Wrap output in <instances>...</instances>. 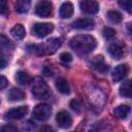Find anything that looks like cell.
Returning <instances> with one entry per match:
<instances>
[{"label":"cell","mask_w":132,"mask_h":132,"mask_svg":"<svg viewBox=\"0 0 132 132\" xmlns=\"http://www.w3.org/2000/svg\"><path fill=\"white\" fill-rule=\"evenodd\" d=\"M30 7V0H16L15 9L20 13L27 12Z\"/></svg>","instance_id":"cell-19"},{"label":"cell","mask_w":132,"mask_h":132,"mask_svg":"<svg viewBox=\"0 0 132 132\" xmlns=\"http://www.w3.org/2000/svg\"><path fill=\"white\" fill-rule=\"evenodd\" d=\"M10 34L12 35V37L16 40H21L25 37L26 35V30L23 27V25L21 24H16L14 27H12V29L10 30Z\"/></svg>","instance_id":"cell-15"},{"label":"cell","mask_w":132,"mask_h":132,"mask_svg":"<svg viewBox=\"0 0 132 132\" xmlns=\"http://www.w3.org/2000/svg\"><path fill=\"white\" fill-rule=\"evenodd\" d=\"M80 10L88 14L97 13L99 10V4L95 0H82L79 3Z\"/></svg>","instance_id":"cell-6"},{"label":"cell","mask_w":132,"mask_h":132,"mask_svg":"<svg viewBox=\"0 0 132 132\" xmlns=\"http://www.w3.org/2000/svg\"><path fill=\"white\" fill-rule=\"evenodd\" d=\"M8 85V80H7V78L5 77V76H1V90H3L6 86Z\"/></svg>","instance_id":"cell-29"},{"label":"cell","mask_w":132,"mask_h":132,"mask_svg":"<svg viewBox=\"0 0 132 132\" xmlns=\"http://www.w3.org/2000/svg\"><path fill=\"white\" fill-rule=\"evenodd\" d=\"M56 122H57V124H58V126L60 128L66 129V128H69L71 126L72 119H71V116L67 111L61 110L56 116Z\"/></svg>","instance_id":"cell-7"},{"label":"cell","mask_w":132,"mask_h":132,"mask_svg":"<svg viewBox=\"0 0 132 132\" xmlns=\"http://www.w3.org/2000/svg\"><path fill=\"white\" fill-rule=\"evenodd\" d=\"M60 60H61L63 63L67 64V63H69V62L72 61V56H71L69 53L64 52V53H62V54L60 55Z\"/></svg>","instance_id":"cell-26"},{"label":"cell","mask_w":132,"mask_h":132,"mask_svg":"<svg viewBox=\"0 0 132 132\" xmlns=\"http://www.w3.org/2000/svg\"><path fill=\"white\" fill-rule=\"evenodd\" d=\"M53 12V4L48 0H41L35 6V13L40 18H47Z\"/></svg>","instance_id":"cell-4"},{"label":"cell","mask_w":132,"mask_h":132,"mask_svg":"<svg viewBox=\"0 0 132 132\" xmlns=\"http://www.w3.org/2000/svg\"><path fill=\"white\" fill-rule=\"evenodd\" d=\"M31 90H32V94L38 98V99H46L50 97L51 95V90L47 87V85L39 77L34 78V80L32 81V86H31Z\"/></svg>","instance_id":"cell-2"},{"label":"cell","mask_w":132,"mask_h":132,"mask_svg":"<svg viewBox=\"0 0 132 132\" xmlns=\"http://www.w3.org/2000/svg\"><path fill=\"white\" fill-rule=\"evenodd\" d=\"M127 29H128V31L132 34V22H131V23H129V24L127 25Z\"/></svg>","instance_id":"cell-31"},{"label":"cell","mask_w":132,"mask_h":132,"mask_svg":"<svg viewBox=\"0 0 132 132\" xmlns=\"http://www.w3.org/2000/svg\"><path fill=\"white\" fill-rule=\"evenodd\" d=\"M32 114L38 121H46L52 114V107L45 103L37 104L34 107Z\"/></svg>","instance_id":"cell-3"},{"label":"cell","mask_w":132,"mask_h":132,"mask_svg":"<svg viewBox=\"0 0 132 132\" xmlns=\"http://www.w3.org/2000/svg\"><path fill=\"white\" fill-rule=\"evenodd\" d=\"M0 42H1V48H2V53H4L6 50H11L13 46L11 44V42L4 36V35H1V39H0Z\"/></svg>","instance_id":"cell-23"},{"label":"cell","mask_w":132,"mask_h":132,"mask_svg":"<svg viewBox=\"0 0 132 132\" xmlns=\"http://www.w3.org/2000/svg\"><path fill=\"white\" fill-rule=\"evenodd\" d=\"M28 111V107L27 106H19V107H14L9 109L6 112V118L10 119V120H20L22 118H24L26 116Z\"/></svg>","instance_id":"cell-10"},{"label":"cell","mask_w":132,"mask_h":132,"mask_svg":"<svg viewBox=\"0 0 132 132\" xmlns=\"http://www.w3.org/2000/svg\"><path fill=\"white\" fill-rule=\"evenodd\" d=\"M119 92L123 97H132V79L124 81L120 86Z\"/></svg>","instance_id":"cell-14"},{"label":"cell","mask_w":132,"mask_h":132,"mask_svg":"<svg viewBox=\"0 0 132 132\" xmlns=\"http://www.w3.org/2000/svg\"><path fill=\"white\" fill-rule=\"evenodd\" d=\"M56 88L62 94H69L70 93V87H69L67 80L63 77H59L56 80Z\"/></svg>","instance_id":"cell-16"},{"label":"cell","mask_w":132,"mask_h":132,"mask_svg":"<svg viewBox=\"0 0 132 132\" xmlns=\"http://www.w3.org/2000/svg\"><path fill=\"white\" fill-rule=\"evenodd\" d=\"M129 112H130V107L125 104L119 105L113 109V114L119 119H126Z\"/></svg>","instance_id":"cell-17"},{"label":"cell","mask_w":132,"mask_h":132,"mask_svg":"<svg viewBox=\"0 0 132 132\" xmlns=\"http://www.w3.org/2000/svg\"><path fill=\"white\" fill-rule=\"evenodd\" d=\"M60 16L62 19H68L71 18L73 14V5L71 2H64L60 7Z\"/></svg>","instance_id":"cell-13"},{"label":"cell","mask_w":132,"mask_h":132,"mask_svg":"<svg viewBox=\"0 0 132 132\" xmlns=\"http://www.w3.org/2000/svg\"><path fill=\"white\" fill-rule=\"evenodd\" d=\"M91 64H92V66H93L96 70H98L99 72L105 73V72L108 70V65H106V64L104 63V60H103V57H102V56H97V57H95V58L92 60Z\"/></svg>","instance_id":"cell-12"},{"label":"cell","mask_w":132,"mask_h":132,"mask_svg":"<svg viewBox=\"0 0 132 132\" xmlns=\"http://www.w3.org/2000/svg\"><path fill=\"white\" fill-rule=\"evenodd\" d=\"M70 47L78 55H88L92 53L96 45V39L91 35H77L70 40Z\"/></svg>","instance_id":"cell-1"},{"label":"cell","mask_w":132,"mask_h":132,"mask_svg":"<svg viewBox=\"0 0 132 132\" xmlns=\"http://www.w3.org/2000/svg\"><path fill=\"white\" fill-rule=\"evenodd\" d=\"M15 80L20 85L25 86V85H27L30 81V77H29V75L25 71H18L16 74H15Z\"/></svg>","instance_id":"cell-21"},{"label":"cell","mask_w":132,"mask_h":132,"mask_svg":"<svg viewBox=\"0 0 132 132\" xmlns=\"http://www.w3.org/2000/svg\"><path fill=\"white\" fill-rule=\"evenodd\" d=\"M94 26H95V22L91 18L78 19L72 23V28L80 29V30H90V29H93Z\"/></svg>","instance_id":"cell-8"},{"label":"cell","mask_w":132,"mask_h":132,"mask_svg":"<svg viewBox=\"0 0 132 132\" xmlns=\"http://www.w3.org/2000/svg\"><path fill=\"white\" fill-rule=\"evenodd\" d=\"M25 97H26L25 93L22 90L16 89V88H12L8 93V99L10 101H21L25 99Z\"/></svg>","instance_id":"cell-18"},{"label":"cell","mask_w":132,"mask_h":132,"mask_svg":"<svg viewBox=\"0 0 132 132\" xmlns=\"http://www.w3.org/2000/svg\"><path fill=\"white\" fill-rule=\"evenodd\" d=\"M119 5L128 13H132V0H119Z\"/></svg>","instance_id":"cell-22"},{"label":"cell","mask_w":132,"mask_h":132,"mask_svg":"<svg viewBox=\"0 0 132 132\" xmlns=\"http://www.w3.org/2000/svg\"><path fill=\"white\" fill-rule=\"evenodd\" d=\"M106 16H107V19H108L111 23H113V24L121 23L122 20H123L122 14H121L119 11H117V10H109V11L106 13Z\"/></svg>","instance_id":"cell-20"},{"label":"cell","mask_w":132,"mask_h":132,"mask_svg":"<svg viewBox=\"0 0 132 132\" xmlns=\"http://www.w3.org/2000/svg\"><path fill=\"white\" fill-rule=\"evenodd\" d=\"M102 34H103L105 39L109 40V39H112L116 36V31L110 27H105L103 29V31H102Z\"/></svg>","instance_id":"cell-24"},{"label":"cell","mask_w":132,"mask_h":132,"mask_svg":"<svg viewBox=\"0 0 132 132\" xmlns=\"http://www.w3.org/2000/svg\"><path fill=\"white\" fill-rule=\"evenodd\" d=\"M107 51H108V54L113 59H117V60L121 59L124 56V46L121 43H111L108 46Z\"/></svg>","instance_id":"cell-11"},{"label":"cell","mask_w":132,"mask_h":132,"mask_svg":"<svg viewBox=\"0 0 132 132\" xmlns=\"http://www.w3.org/2000/svg\"><path fill=\"white\" fill-rule=\"evenodd\" d=\"M54 30V25L51 23H37L33 26L32 32L37 37H44Z\"/></svg>","instance_id":"cell-5"},{"label":"cell","mask_w":132,"mask_h":132,"mask_svg":"<svg viewBox=\"0 0 132 132\" xmlns=\"http://www.w3.org/2000/svg\"><path fill=\"white\" fill-rule=\"evenodd\" d=\"M0 11L2 15H6L8 13V3L6 0H0Z\"/></svg>","instance_id":"cell-25"},{"label":"cell","mask_w":132,"mask_h":132,"mask_svg":"<svg viewBox=\"0 0 132 132\" xmlns=\"http://www.w3.org/2000/svg\"><path fill=\"white\" fill-rule=\"evenodd\" d=\"M128 71H129L128 65H126V64H120V65H118V66L112 70V73H111L112 80H113L114 82L121 81V80L128 74Z\"/></svg>","instance_id":"cell-9"},{"label":"cell","mask_w":132,"mask_h":132,"mask_svg":"<svg viewBox=\"0 0 132 132\" xmlns=\"http://www.w3.org/2000/svg\"><path fill=\"white\" fill-rule=\"evenodd\" d=\"M5 65H6L5 57H4V55L2 54V56H1V68H4V67H5Z\"/></svg>","instance_id":"cell-30"},{"label":"cell","mask_w":132,"mask_h":132,"mask_svg":"<svg viewBox=\"0 0 132 132\" xmlns=\"http://www.w3.org/2000/svg\"><path fill=\"white\" fill-rule=\"evenodd\" d=\"M70 107H71V109L74 110L75 112H79L80 109H81V105H80V103H79L76 99H73V100L70 101Z\"/></svg>","instance_id":"cell-27"},{"label":"cell","mask_w":132,"mask_h":132,"mask_svg":"<svg viewBox=\"0 0 132 132\" xmlns=\"http://www.w3.org/2000/svg\"><path fill=\"white\" fill-rule=\"evenodd\" d=\"M1 131L2 132H16L18 129L15 127H12V126H4L1 128Z\"/></svg>","instance_id":"cell-28"}]
</instances>
